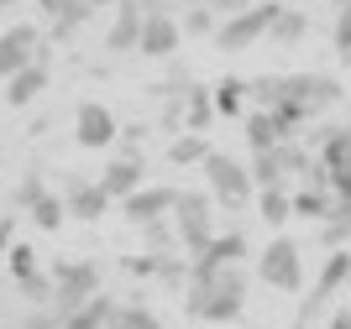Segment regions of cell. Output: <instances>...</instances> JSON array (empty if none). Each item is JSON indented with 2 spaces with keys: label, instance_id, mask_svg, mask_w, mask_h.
I'll list each match as a JSON object with an SVG mask.
<instances>
[{
  "label": "cell",
  "instance_id": "6da1fadb",
  "mask_svg": "<svg viewBox=\"0 0 351 329\" xmlns=\"http://www.w3.org/2000/svg\"><path fill=\"white\" fill-rule=\"evenodd\" d=\"M184 308L199 324H231V319H241V308H247V272L226 267V272H210V277H189Z\"/></svg>",
  "mask_w": 351,
  "mask_h": 329
},
{
  "label": "cell",
  "instance_id": "7a4b0ae2",
  "mask_svg": "<svg viewBox=\"0 0 351 329\" xmlns=\"http://www.w3.org/2000/svg\"><path fill=\"white\" fill-rule=\"evenodd\" d=\"M341 94H346V89H341V79H330V73H283V89H278V105H273V110L299 131L309 115L341 105Z\"/></svg>",
  "mask_w": 351,
  "mask_h": 329
},
{
  "label": "cell",
  "instance_id": "3957f363",
  "mask_svg": "<svg viewBox=\"0 0 351 329\" xmlns=\"http://www.w3.org/2000/svg\"><path fill=\"white\" fill-rule=\"evenodd\" d=\"M210 194H194V188H178V199H173V235L178 246L189 251V256H199L210 241H215V215H210Z\"/></svg>",
  "mask_w": 351,
  "mask_h": 329
},
{
  "label": "cell",
  "instance_id": "277c9868",
  "mask_svg": "<svg viewBox=\"0 0 351 329\" xmlns=\"http://www.w3.org/2000/svg\"><path fill=\"white\" fill-rule=\"evenodd\" d=\"M199 172H205V194L215 204H226V209H241V204L252 199V172H247V162H236L231 152H215V146H210Z\"/></svg>",
  "mask_w": 351,
  "mask_h": 329
},
{
  "label": "cell",
  "instance_id": "5b68a950",
  "mask_svg": "<svg viewBox=\"0 0 351 329\" xmlns=\"http://www.w3.org/2000/svg\"><path fill=\"white\" fill-rule=\"evenodd\" d=\"M100 267H95V261H58V267H53V303H47V308H53V314H79V308H84L89 298H95V293H100Z\"/></svg>",
  "mask_w": 351,
  "mask_h": 329
},
{
  "label": "cell",
  "instance_id": "8992f818",
  "mask_svg": "<svg viewBox=\"0 0 351 329\" xmlns=\"http://www.w3.org/2000/svg\"><path fill=\"white\" fill-rule=\"evenodd\" d=\"M257 277H263L273 293H299L304 287V256H299V246L289 235H273L263 246V256H257Z\"/></svg>",
  "mask_w": 351,
  "mask_h": 329
},
{
  "label": "cell",
  "instance_id": "52a82bcc",
  "mask_svg": "<svg viewBox=\"0 0 351 329\" xmlns=\"http://www.w3.org/2000/svg\"><path fill=\"white\" fill-rule=\"evenodd\" d=\"M273 16H278V5L267 0V5H247V11H236V16H226L210 37H215V47L220 53H247L252 42H263L267 37V27H273Z\"/></svg>",
  "mask_w": 351,
  "mask_h": 329
},
{
  "label": "cell",
  "instance_id": "ba28073f",
  "mask_svg": "<svg viewBox=\"0 0 351 329\" xmlns=\"http://www.w3.org/2000/svg\"><path fill=\"white\" fill-rule=\"evenodd\" d=\"M315 157H320V168H325V188H330L336 199H351V126L320 131Z\"/></svg>",
  "mask_w": 351,
  "mask_h": 329
},
{
  "label": "cell",
  "instance_id": "9c48e42d",
  "mask_svg": "<svg viewBox=\"0 0 351 329\" xmlns=\"http://www.w3.org/2000/svg\"><path fill=\"white\" fill-rule=\"evenodd\" d=\"M178 42H184V31H178V21L168 11H162L158 0H147L142 5V37H136V53L142 57H173L178 53Z\"/></svg>",
  "mask_w": 351,
  "mask_h": 329
},
{
  "label": "cell",
  "instance_id": "30bf717a",
  "mask_svg": "<svg viewBox=\"0 0 351 329\" xmlns=\"http://www.w3.org/2000/svg\"><path fill=\"white\" fill-rule=\"evenodd\" d=\"M173 199H178V188H168V183H142V188H132L126 199H116L121 204V220L126 225H152V220H168L173 215Z\"/></svg>",
  "mask_w": 351,
  "mask_h": 329
},
{
  "label": "cell",
  "instance_id": "8fae6325",
  "mask_svg": "<svg viewBox=\"0 0 351 329\" xmlns=\"http://www.w3.org/2000/svg\"><path fill=\"white\" fill-rule=\"evenodd\" d=\"M341 282H351V251H346V246H336V251L325 256L320 277H315V293L304 298V308H299V319H293V324L304 329V324H309L315 314H325V303L336 298V287H341Z\"/></svg>",
  "mask_w": 351,
  "mask_h": 329
},
{
  "label": "cell",
  "instance_id": "7c38bea8",
  "mask_svg": "<svg viewBox=\"0 0 351 329\" xmlns=\"http://www.w3.org/2000/svg\"><path fill=\"white\" fill-rule=\"evenodd\" d=\"M121 126H116V115L105 110L100 100H84L79 110H73V142L89 146V152H105V146H116Z\"/></svg>",
  "mask_w": 351,
  "mask_h": 329
},
{
  "label": "cell",
  "instance_id": "4fadbf2b",
  "mask_svg": "<svg viewBox=\"0 0 351 329\" xmlns=\"http://www.w3.org/2000/svg\"><path fill=\"white\" fill-rule=\"evenodd\" d=\"M247 256V235L241 230H215V241L189 261V277H210V272H226V267H241Z\"/></svg>",
  "mask_w": 351,
  "mask_h": 329
},
{
  "label": "cell",
  "instance_id": "5bb4252c",
  "mask_svg": "<svg viewBox=\"0 0 351 329\" xmlns=\"http://www.w3.org/2000/svg\"><path fill=\"white\" fill-rule=\"evenodd\" d=\"M63 209H69V220H79V225H100L105 209H110V194H105L100 183H89V178L73 172L69 183H63Z\"/></svg>",
  "mask_w": 351,
  "mask_h": 329
},
{
  "label": "cell",
  "instance_id": "9a60e30c",
  "mask_svg": "<svg viewBox=\"0 0 351 329\" xmlns=\"http://www.w3.org/2000/svg\"><path fill=\"white\" fill-rule=\"evenodd\" d=\"M142 183H147V157H142V152H121V157H110L105 172H100V188L110 194V204L126 199V194L142 188Z\"/></svg>",
  "mask_w": 351,
  "mask_h": 329
},
{
  "label": "cell",
  "instance_id": "2e32d148",
  "mask_svg": "<svg viewBox=\"0 0 351 329\" xmlns=\"http://www.w3.org/2000/svg\"><path fill=\"white\" fill-rule=\"evenodd\" d=\"M47 79H53V73H47V47H37V57H32L27 68H16L11 79H5V105H11V110L32 105L47 89Z\"/></svg>",
  "mask_w": 351,
  "mask_h": 329
},
{
  "label": "cell",
  "instance_id": "e0dca14e",
  "mask_svg": "<svg viewBox=\"0 0 351 329\" xmlns=\"http://www.w3.org/2000/svg\"><path fill=\"white\" fill-rule=\"evenodd\" d=\"M241 131H247V146H252V152H267V146H278L283 136H293V126L273 110V105L247 110V115H241Z\"/></svg>",
  "mask_w": 351,
  "mask_h": 329
},
{
  "label": "cell",
  "instance_id": "ac0fdd59",
  "mask_svg": "<svg viewBox=\"0 0 351 329\" xmlns=\"http://www.w3.org/2000/svg\"><path fill=\"white\" fill-rule=\"evenodd\" d=\"M37 47H43L37 27H11V31H0V79H11L16 68H27L32 57H37Z\"/></svg>",
  "mask_w": 351,
  "mask_h": 329
},
{
  "label": "cell",
  "instance_id": "d6986e66",
  "mask_svg": "<svg viewBox=\"0 0 351 329\" xmlns=\"http://www.w3.org/2000/svg\"><path fill=\"white\" fill-rule=\"evenodd\" d=\"M136 37H142V5L136 0H116V21L105 31V47L110 53H136Z\"/></svg>",
  "mask_w": 351,
  "mask_h": 329
},
{
  "label": "cell",
  "instance_id": "ffe728a7",
  "mask_svg": "<svg viewBox=\"0 0 351 329\" xmlns=\"http://www.w3.org/2000/svg\"><path fill=\"white\" fill-rule=\"evenodd\" d=\"M315 241H320L325 251H336V246L351 241V199H330V209H325L320 225H315Z\"/></svg>",
  "mask_w": 351,
  "mask_h": 329
},
{
  "label": "cell",
  "instance_id": "44dd1931",
  "mask_svg": "<svg viewBox=\"0 0 351 329\" xmlns=\"http://www.w3.org/2000/svg\"><path fill=\"white\" fill-rule=\"evenodd\" d=\"M215 120V100L205 84H184V131H210Z\"/></svg>",
  "mask_w": 351,
  "mask_h": 329
},
{
  "label": "cell",
  "instance_id": "7402d4cb",
  "mask_svg": "<svg viewBox=\"0 0 351 329\" xmlns=\"http://www.w3.org/2000/svg\"><path fill=\"white\" fill-rule=\"evenodd\" d=\"M210 100H215V115H226V120H236V115H247V79H220L215 89H210Z\"/></svg>",
  "mask_w": 351,
  "mask_h": 329
},
{
  "label": "cell",
  "instance_id": "603a6c76",
  "mask_svg": "<svg viewBox=\"0 0 351 329\" xmlns=\"http://www.w3.org/2000/svg\"><path fill=\"white\" fill-rule=\"evenodd\" d=\"M105 329H162V319L147 303H116L110 319H105Z\"/></svg>",
  "mask_w": 351,
  "mask_h": 329
},
{
  "label": "cell",
  "instance_id": "cb8c5ba5",
  "mask_svg": "<svg viewBox=\"0 0 351 329\" xmlns=\"http://www.w3.org/2000/svg\"><path fill=\"white\" fill-rule=\"evenodd\" d=\"M205 152H210L205 131H178L173 146H168V162H173V168H189V162H205Z\"/></svg>",
  "mask_w": 351,
  "mask_h": 329
},
{
  "label": "cell",
  "instance_id": "d4e9b609",
  "mask_svg": "<svg viewBox=\"0 0 351 329\" xmlns=\"http://www.w3.org/2000/svg\"><path fill=\"white\" fill-rule=\"evenodd\" d=\"M330 199H336L330 188H315V183H304V188H293V194H289V209H293L299 220H320L325 209H330Z\"/></svg>",
  "mask_w": 351,
  "mask_h": 329
},
{
  "label": "cell",
  "instance_id": "484cf974",
  "mask_svg": "<svg viewBox=\"0 0 351 329\" xmlns=\"http://www.w3.org/2000/svg\"><path fill=\"white\" fill-rule=\"evenodd\" d=\"M252 183H263V188H289V172H283V162H278V152L267 146V152H252Z\"/></svg>",
  "mask_w": 351,
  "mask_h": 329
},
{
  "label": "cell",
  "instance_id": "4316f807",
  "mask_svg": "<svg viewBox=\"0 0 351 329\" xmlns=\"http://www.w3.org/2000/svg\"><path fill=\"white\" fill-rule=\"evenodd\" d=\"M27 220L37 230H63V220H69V209H63V194H43V199L27 209Z\"/></svg>",
  "mask_w": 351,
  "mask_h": 329
},
{
  "label": "cell",
  "instance_id": "83f0119b",
  "mask_svg": "<svg viewBox=\"0 0 351 329\" xmlns=\"http://www.w3.org/2000/svg\"><path fill=\"white\" fill-rule=\"evenodd\" d=\"M304 31H309V16H304V11H289V5H278V16H273L267 37H273V42H299Z\"/></svg>",
  "mask_w": 351,
  "mask_h": 329
},
{
  "label": "cell",
  "instance_id": "f1b7e54d",
  "mask_svg": "<svg viewBox=\"0 0 351 329\" xmlns=\"http://www.w3.org/2000/svg\"><path fill=\"white\" fill-rule=\"evenodd\" d=\"M89 16H95V5H89V0H63V11L53 16V31H58V37H69V31L84 27Z\"/></svg>",
  "mask_w": 351,
  "mask_h": 329
},
{
  "label": "cell",
  "instance_id": "f546056e",
  "mask_svg": "<svg viewBox=\"0 0 351 329\" xmlns=\"http://www.w3.org/2000/svg\"><path fill=\"white\" fill-rule=\"evenodd\" d=\"M263 220H267L273 230L293 220V209H289V188H263Z\"/></svg>",
  "mask_w": 351,
  "mask_h": 329
},
{
  "label": "cell",
  "instance_id": "4dcf8cb0",
  "mask_svg": "<svg viewBox=\"0 0 351 329\" xmlns=\"http://www.w3.org/2000/svg\"><path fill=\"white\" fill-rule=\"evenodd\" d=\"M16 293H21L27 303H53V277H43L37 267H32V272L16 277Z\"/></svg>",
  "mask_w": 351,
  "mask_h": 329
},
{
  "label": "cell",
  "instance_id": "1f68e13d",
  "mask_svg": "<svg viewBox=\"0 0 351 329\" xmlns=\"http://www.w3.org/2000/svg\"><path fill=\"white\" fill-rule=\"evenodd\" d=\"M278 89H283V73H263V79H247V100L252 105H278Z\"/></svg>",
  "mask_w": 351,
  "mask_h": 329
},
{
  "label": "cell",
  "instance_id": "d6a6232c",
  "mask_svg": "<svg viewBox=\"0 0 351 329\" xmlns=\"http://www.w3.org/2000/svg\"><path fill=\"white\" fill-rule=\"evenodd\" d=\"M178 31H184V37H210V31H215V11H210V5H194V11L178 21Z\"/></svg>",
  "mask_w": 351,
  "mask_h": 329
},
{
  "label": "cell",
  "instance_id": "836d02e7",
  "mask_svg": "<svg viewBox=\"0 0 351 329\" xmlns=\"http://www.w3.org/2000/svg\"><path fill=\"white\" fill-rule=\"evenodd\" d=\"M47 188H43V172H27V178H21V183H16V209H21V215H27L32 204L43 199Z\"/></svg>",
  "mask_w": 351,
  "mask_h": 329
},
{
  "label": "cell",
  "instance_id": "e575fe53",
  "mask_svg": "<svg viewBox=\"0 0 351 329\" xmlns=\"http://www.w3.org/2000/svg\"><path fill=\"white\" fill-rule=\"evenodd\" d=\"M5 261H11V277H21V272L37 267V251H32L27 241H11V246H5Z\"/></svg>",
  "mask_w": 351,
  "mask_h": 329
},
{
  "label": "cell",
  "instance_id": "d590c367",
  "mask_svg": "<svg viewBox=\"0 0 351 329\" xmlns=\"http://www.w3.org/2000/svg\"><path fill=\"white\" fill-rule=\"evenodd\" d=\"M330 37H336V53H346V47H351V0H341V5H336V27H330Z\"/></svg>",
  "mask_w": 351,
  "mask_h": 329
},
{
  "label": "cell",
  "instance_id": "8d00e7d4",
  "mask_svg": "<svg viewBox=\"0 0 351 329\" xmlns=\"http://www.w3.org/2000/svg\"><path fill=\"white\" fill-rule=\"evenodd\" d=\"M142 235H147V241H152V246H158V251H162V246H173V241H178L168 220H152V225H142Z\"/></svg>",
  "mask_w": 351,
  "mask_h": 329
},
{
  "label": "cell",
  "instance_id": "74e56055",
  "mask_svg": "<svg viewBox=\"0 0 351 329\" xmlns=\"http://www.w3.org/2000/svg\"><path fill=\"white\" fill-rule=\"evenodd\" d=\"M16 329H63V324H58V314H53V308H32Z\"/></svg>",
  "mask_w": 351,
  "mask_h": 329
},
{
  "label": "cell",
  "instance_id": "f35d334b",
  "mask_svg": "<svg viewBox=\"0 0 351 329\" xmlns=\"http://www.w3.org/2000/svg\"><path fill=\"white\" fill-rule=\"evenodd\" d=\"M58 324H63V329H105V324H100V319L89 314V308H79V314H63V319H58Z\"/></svg>",
  "mask_w": 351,
  "mask_h": 329
},
{
  "label": "cell",
  "instance_id": "ab89813d",
  "mask_svg": "<svg viewBox=\"0 0 351 329\" xmlns=\"http://www.w3.org/2000/svg\"><path fill=\"white\" fill-rule=\"evenodd\" d=\"M252 0H210V11H226V16H236V11H247Z\"/></svg>",
  "mask_w": 351,
  "mask_h": 329
},
{
  "label": "cell",
  "instance_id": "60d3db41",
  "mask_svg": "<svg viewBox=\"0 0 351 329\" xmlns=\"http://www.w3.org/2000/svg\"><path fill=\"white\" fill-rule=\"evenodd\" d=\"M11 241H16V220H0V251H5Z\"/></svg>",
  "mask_w": 351,
  "mask_h": 329
},
{
  "label": "cell",
  "instance_id": "b9f144b4",
  "mask_svg": "<svg viewBox=\"0 0 351 329\" xmlns=\"http://www.w3.org/2000/svg\"><path fill=\"white\" fill-rule=\"evenodd\" d=\"M330 329H351V308H341V314L330 319Z\"/></svg>",
  "mask_w": 351,
  "mask_h": 329
},
{
  "label": "cell",
  "instance_id": "7bdbcfd3",
  "mask_svg": "<svg viewBox=\"0 0 351 329\" xmlns=\"http://www.w3.org/2000/svg\"><path fill=\"white\" fill-rule=\"evenodd\" d=\"M89 5H95V11H105V5H116V0H89Z\"/></svg>",
  "mask_w": 351,
  "mask_h": 329
},
{
  "label": "cell",
  "instance_id": "ee69618b",
  "mask_svg": "<svg viewBox=\"0 0 351 329\" xmlns=\"http://www.w3.org/2000/svg\"><path fill=\"white\" fill-rule=\"evenodd\" d=\"M341 63H346V73H351V47H346V53H341Z\"/></svg>",
  "mask_w": 351,
  "mask_h": 329
},
{
  "label": "cell",
  "instance_id": "f6af8a7d",
  "mask_svg": "<svg viewBox=\"0 0 351 329\" xmlns=\"http://www.w3.org/2000/svg\"><path fill=\"white\" fill-rule=\"evenodd\" d=\"M0 5H21V0H0Z\"/></svg>",
  "mask_w": 351,
  "mask_h": 329
},
{
  "label": "cell",
  "instance_id": "bcb514c9",
  "mask_svg": "<svg viewBox=\"0 0 351 329\" xmlns=\"http://www.w3.org/2000/svg\"><path fill=\"white\" fill-rule=\"evenodd\" d=\"M336 5H341V0H336Z\"/></svg>",
  "mask_w": 351,
  "mask_h": 329
},
{
  "label": "cell",
  "instance_id": "7dc6e473",
  "mask_svg": "<svg viewBox=\"0 0 351 329\" xmlns=\"http://www.w3.org/2000/svg\"><path fill=\"white\" fill-rule=\"evenodd\" d=\"M346 251H351V246H346Z\"/></svg>",
  "mask_w": 351,
  "mask_h": 329
}]
</instances>
